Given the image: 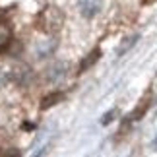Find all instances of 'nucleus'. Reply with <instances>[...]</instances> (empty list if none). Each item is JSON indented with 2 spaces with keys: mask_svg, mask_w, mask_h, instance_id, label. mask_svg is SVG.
I'll return each instance as SVG.
<instances>
[{
  "mask_svg": "<svg viewBox=\"0 0 157 157\" xmlns=\"http://www.w3.org/2000/svg\"><path fill=\"white\" fill-rule=\"evenodd\" d=\"M35 25L45 35H56L64 27V12L58 6H47L37 14Z\"/></svg>",
  "mask_w": 157,
  "mask_h": 157,
  "instance_id": "f257e3e1",
  "label": "nucleus"
},
{
  "mask_svg": "<svg viewBox=\"0 0 157 157\" xmlns=\"http://www.w3.org/2000/svg\"><path fill=\"white\" fill-rule=\"evenodd\" d=\"M68 62H54L52 66H49L45 72V76H47V80L52 82V83H58V82H62L66 76H68Z\"/></svg>",
  "mask_w": 157,
  "mask_h": 157,
  "instance_id": "f03ea898",
  "label": "nucleus"
},
{
  "mask_svg": "<svg viewBox=\"0 0 157 157\" xmlns=\"http://www.w3.org/2000/svg\"><path fill=\"white\" fill-rule=\"evenodd\" d=\"M149 105H151V91H146V93H144V97L140 99V103H138V107L130 113L128 122H138V120H142V118H144V114L147 113Z\"/></svg>",
  "mask_w": 157,
  "mask_h": 157,
  "instance_id": "7ed1b4c3",
  "label": "nucleus"
},
{
  "mask_svg": "<svg viewBox=\"0 0 157 157\" xmlns=\"http://www.w3.org/2000/svg\"><path fill=\"white\" fill-rule=\"evenodd\" d=\"M78 8L83 17H93L101 10V0H78Z\"/></svg>",
  "mask_w": 157,
  "mask_h": 157,
  "instance_id": "20e7f679",
  "label": "nucleus"
},
{
  "mask_svg": "<svg viewBox=\"0 0 157 157\" xmlns=\"http://www.w3.org/2000/svg\"><path fill=\"white\" fill-rule=\"evenodd\" d=\"M54 49H56V41L47 39V41H41V43L35 47V52H37L39 58H47V56H51V54L54 52Z\"/></svg>",
  "mask_w": 157,
  "mask_h": 157,
  "instance_id": "39448f33",
  "label": "nucleus"
},
{
  "mask_svg": "<svg viewBox=\"0 0 157 157\" xmlns=\"http://www.w3.org/2000/svg\"><path fill=\"white\" fill-rule=\"evenodd\" d=\"M62 99H64V93H62V91H52V93L45 95V97L41 99V109H43V111H47V109L58 105Z\"/></svg>",
  "mask_w": 157,
  "mask_h": 157,
  "instance_id": "423d86ee",
  "label": "nucleus"
},
{
  "mask_svg": "<svg viewBox=\"0 0 157 157\" xmlns=\"http://www.w3.org/2000/svg\"><path fill=\"white\" fill-rule=\"evenodd\" d=\"M99 56H101V49H93V51L89 52L87 56H86V58H83L82 62H80V68H78V72H80V74H83V72H86L87 68H91V66H93L95 62H97Z\"/></svg>",
  "mask_w": 157,
  "mask_h": 157,
  "instance_id": "0eeeda50",
  "label": "nucleus"
},
{
  "mask_svg": "<svg viewBox=\"0 0 157 157\" xmlns=\"http://www.w3.org/2000/svg\"><path fill=\"white\" fill-rule=\"evenodd\" d=\"M12 43V31L6 23H0V51H4L6 47Z\"/></svg>",
  "mask_w": 157,
  "mask_h": 157,
  "instance_id": "6e6552de",
  "label": "nucleus"
},
{
  "mask_svg": "<svg viewBox=\"0 0 157 157\" xmlns=\"http://www.w3.org/2000/svg\"><path fill=\"white\" fill-rule=\"evenodd\" d=\"M138 39H140V35H132V37H128V39H124V43L120 45V49L117 51V54H118V56H122V54H124L126 51H128V49H130L132 45H136V41H138Z\"/></svg>",
  "mask_w": 157,
  "mask_h": 157,
  "instance_id": "1a4fd4ad",
  "label": "nucleus"
},
{
  "mask_svg": "<svg viewBox=\"0 0 157 157\" xmlns=\"http://www.w3.org/2000/svg\"><path fill=\"white\" fill-rule=\"evenodd\" d=\"M0 157H20V149H16V147L0 149Z\"/></svg>",
  "mask_w": 157,
  "mask_h": 157,
  "instance_id": "9d476101",
  "label": "nucleus"
},
{
  "mask_svg": "<svg viewBox=\"0 0 157 157\" xmlns=\"http://www.w3.org/2000/svg\"><path fill=\"white\" fill-rule=\"evenodd\" d=\"M114 114H117V109H113V111H109V113L105 114V117L101 118V124H109V122L113 120V117H114Z\"/></svg>",
  "mask_w": 157,
  "mask_h": 157,
  "instance_id": "9b49d317",
  "label": "nucleus"
}]
</instances>
